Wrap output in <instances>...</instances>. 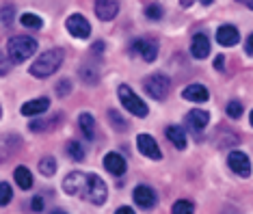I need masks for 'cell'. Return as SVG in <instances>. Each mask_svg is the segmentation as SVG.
Listing matches in <instances>:
<instances>
[{"label": "cell", "mask_w": 253, "mask_h": 214, "mask_svg": "<svg viewBox=\"0 0 253 214\" xmlns=\"http://www.w3.org/2000/svg\"><path fill=\"white\" fill-rule=\"evenodd\" d=\"M63 59H65V54H63L61 48H50L37 56L28 72H31V76H35V78H48V76H52L54 72H59Z\"/></svg>", "instance_id": "1"}, {"label": "cell", "mask_w": 253, "mask_h": 214, "mask_svg": "<svg viewBox=\"0 0 253 214\" xmlns=\"http://www.w3.org/2000/svg\"><path fill=\"white\" fill-rule=\"evenodd\" d=\"M80 197L84 201H89V204H93V206H104L106 199H108V186L100 175L87 173V175H84L83 188H80Z\"/></svg>", "instance_id": "2"}, {"label": "cell", "mask_w": 253, "mask_h": 214, "mask_svg": "<svg viewBox=\"0 0 253 214\" xmlns=\"http://www.w3.org/2000/svg\"><path fill=\"white\" fill-rule=\"evenodd\" d=\"M39 43L35 37L31 35H18V37H11L7 43V54L11 56L13 63H24L26 59H31L37 52Z\"/></svg>", "instance_id": "3"}, {"label": "cell", "mask_w": 253, "mask_h": 214, "mask_svg": "<svg viewBox=\"0 0 253 214\" xmlns=\"http://www.w3.org/2000/svg\"><path fill=\"white\" fill-rule=\"evenodd\" d=\"M117 97H119V102H122V106L128 113L134 115V117H147V113H149L147 104L132 91L130 85H119L117 86Z\"/></svg>", "instance_id": "4"}, {"label": "cell", "mask_w": 253, "mask_h": 214, "mask_svg": "<svg viewBox=\"0 0 253 214\" xmlns=\"http://www.w3.org/2000/svg\"><path fill=\"white\" fill-rule=\"evenodd\" d=\"M143 89H145V93L152 97V100L163 102V100H167V95H169V91H171V80H169V76H165V74H152V76H147L143 80Z\"/></svg>", "instance_id": "5"}, {"label": "cell", "mask_w": 253, "mask_h": 214, "mask_svg": "<svg viewBox=\"0 0 253 214\" xmlns=\"http://www.w3.org/2000/svg\"><path fill=\"white\" fill-rule=\"evenodd\" d=\"M132 199H134V204L139 206L141 210H152V208L158 204L156 190L152 186H147V184H139V186L132 190Z\"/></svg>", "instance_id": "6"}, {"label": "cell", "mask_w": 253, "mask_h": 214, "mask_svg": "<svg viewBox=\"0 0 253 214\" xmlns=\"http://www.w3.org/2000/svg\"><path fill=\"white\" fill-rule=\"evenodd\" d=\"M227 165L236 175H240V177L251 175V160L245 152H238V149H236V152H229L227 154Z\"/></svg>", "instance_id": "7"}, {"label": "cell", "mask_w": 253, "mask_h": 214, "mask_svg": "<svg viewBox=\"0 0 253 214\" xmlns=\"http://www.w3.org/2000/svg\"><path fill=\"white\" fill-rule=\"evenodd\" d=\"M130 52L132 54H141L143 61L154 63L158 56V43L154 39H134L130 45Z\"/></svg>", "instance_id": "8"}, {"label": "cell", "mask_w": 253, "mask_h": 214, "mask_svg": "<svg viewBox=\"0 0 253 214\" xmlns=\"http://www.w3.org/2000/svg\"><path fill=\"white\" fill-rule=\"evenodd\" d=\"M65 26H67V31H70V35H74L76 39H87L91 35V24L87 22V17L80 13H72L67 17Z\"/></svg>", "instance_id": "9"}, {"label": "cell", "mask_w": 253, "mask_h": 214, "mask_svg": "<svg viewBox=\"0 0 253 214\" xmlns=\"http://www.w3.org/2000/svg\"><path fill=\"white\" fill-rule=\"evenodd\" d=\"M136 147H139V152L149 160H160L163 158V152H160L156 138H154L152 134H145V132H143V134L136 136Z\"/></svg>", "instance_id": "10"}, {"label": "cell", "mask_w": 253, "mask_h": 214, "mask_svg": "<svg viewBox=\"0 0 253 214\" xmlns=\"http://www.w3.org/2000/svg\"><path fill=\"white\" fill-rule=\"evenodd\" d=\"M104 169L111 173V175L119 177V175H124V173L128 171V163H126V158H124L122 154L108 152V154L104 156Z\"/></svg>", "instance_id": "11"}, {"label": "cell", "mask_w": 253, "mask_h": 214, "mask_svg": "<svg viewBox=\"0 0 253 214\" xmlns=\"http://www.w3.org/2000/svg\"><path fill=\"white\" fill-rule=\"evenodd\" d=\"M95 15L102 22H111L119 13V0H95Z\"/></svg>", "instance_id": "12"}, {"label": "cell", "mask_w": 253, "mask_h": 214, "mask_svg": "<svg viewBox=\"0 0 253 214\" xmlns=\"http://www.w3.org/2000/svg\"><path fill=\"white\" fill-rule=\"evenodd\" d=\"M182 97H184V100H188V102L201 104V102H208L210 100V93H208V86H204L201 83H193V85L184 86Z\"/></svg>", "instance_id": "13"}, {"label": "cell", "mask_w": 253, "mask_h": 214, "mask_svg": "<svg viewBox=\"0 0 253 214\" xmlns=\"http://www.w3.org/2000/svg\"><path fill=\"white\" fill-rule=\"evenodd\" d=\"M216 42L223 45V48H232V45H236L240 42V33H238V28L232 26V24H223V26H218V31H216Z\"/></svg>", "instance_id": "14"}, {"label": "cell", "mask_w": 253, "mask_h": 214, "mask_svg": "<svg viewBox=\"0 0 253 214\" xmlns=\"http://www.w3.org/2000/svg\"><path fill=\"white\" fill-rule=\"evenodd\" d=\"M191 54L195 56V59H208V54H210V39H208V35L206 33H197L193 37V42H191Z\"/></svg>", "instance_id": "15"}, {"label": "cell", "mask_w": 253, "mask_h": 214, "mask_svg": "<svg viewBox=\"0 0 253 214\" xmlns=\"http://www.w3.org/2000/svg\"><path fill=\"white\" fill-rule=\"evenodd\" d=\"M50 108V100L48 97H35V100H28L26 104H22V115H26V117H37V115L45 113Z\"/></svg>", "instance_id": "16"}, {"label": "cell", "mask_w": 253, "mask_h": 214, "mask_svg": "<svg viewBox=\"0 0 253 214\" xmlns=\"http://www.w3.org/2000/svg\"><path fill=\"white\" fill-rule=\"evenodd\" d=\"M165 134H167L169 143H171V145H173L175 149H186L188 136H186V130H184L182 126H167Z\"/></svg>", "instance_id": "17"}, {"label": "cell", "mask_w": 253, "mask_h": 214, "mask_svg": "<svg viewBox=\"0 0 253 214\" xmlns=\"http://www.w3.org/2000/svg\"><path fill=\"white\" fill-rule=\"evenodd\" d=\"M208 121H210L208 111H201V108H193V111L186 115L188 128H191V130H197V132H201L204 128H208Z\"/></svg>", "instance_id": "18"}, {"label": "cell", "mask_w": 253, "mask_h": 214, "mask_svg": "<svg viewBox=\"0 0 253 214\" xmlns=\"http://www.w3.org/2000/svg\"><path fill=\"white\" fill-rule=\"evenodd\" d=\"M22 145V138L18 134H7V136H0V163L9 158L11 154L15 152Z\"/></svg>", "instance_id": "19"}, {"label": "cell", "mask_w": 253, "mask_h": 214, "mask_svg": "<svg viewBox=\"0 0 253 214\" xmlns=\"http://www.w3.org/2000/svg\"><path fill=\"white\" fill-rule=\"evenodd\" d=\"M84 175H87V173H83V171H72L70 175L63 180V190H65L67 195H80V188H83V184H84Z\"/></svg>", "instance_id": "20"}, {"label": "cell", "mask_w": 253, "mask_h": 214, "mask_svg": "<svg viewBox=\"0 0 253 214\" xmlns=\"http://www.w3.org/2000/svg\"><path fill=\"white\" fill-rule=\"evenodd\" d=\"M78 128L83 132V136L87 138V141H93L95 138V119L91 113H80L78 117Z\"/></svg>", "instance_id": "21"}, {"label": "cell", "mask_w": 253, "mask_h": 214, "mask_svg": "<svg viewBox=\"0 0 253 214\" xmlns=\"http://www.w3.org/2000/svg\"><path fill=\"white\" fill-rule=\"evenodd\" d=\"M13 177H15V184H18L22 190H31V188H33V173H31V169H28V167H24V165L15 167Z\"/></svg>", "instance_id": "22"}, {"label": "cell", "mask_w": 253, "mask_h": 214, "mask_svg": "<svg viewBox=\"0 0 253 214\" xmlns=\"http://www.w3.org/2000/svg\"><path fill=\"white\" fill-rule=\"evenodd\" d=\"M216 145L218 147H234V145H238L240 143V136L236 134L234 130H223V128H218L216 132Z\"/></svg>", "instance_id": "23"}, {"label": "cell", "mask_w": 253, "mask_h": 214, "mask_svg": "<svg viewBox=\"0 0 253 214\" xmlns=\"http://www.w3.org/2000/svg\"><path fill=\"white\" fill-rule=\"evenodd\" d=\"M56 167H59V163H56L54 156H43V158L39 160V173L45 177H52L56 173Z\"/></svg>", "instance_id": "24"}, {"label": "cell", "mask_w": 253, "mask_h": 214, "mask_svg": "<svg viewBox=\"0 0 253 214\" xmlns=\"http://www.w3.org/2000/svg\"><path fill=\"white\" fill-rule=\"evenodd\" d=\"M65 152H67V156H70L74 163H83L84 160V147H83V143L80 141H70L65 145Z\"/></svg>", "instance_id": "25"}, {"label": "cell", "mask_w": 253, "mask_h": 214, "mask_svg": "<svg viewBox=\"0 0 253 214\" xmlns=\"http://www.w3.org/2000/svg\"><path fill=\"white\" fill-rule=\"evenodd\" d=\"M106 117H108V121H111V126H113V128L117 130V132H126V130L130 128V124L122 117V113L115 111V108H111V111L106 113Z\"/></svg>", "instance_id": "26"}, {"label": "cell", "mask_w": 253, "mask_h": 214, "mask_svg": "<svg viewBox=\"0 0 253 214\" xmlns=\"http://www.w3.org/2000/svg\"><path fill=\"white\" fill-rule=\"evenodd\" d=\"M80 80H83L84 85H89V86H95L97 85V80H100V74H97V69L93 67H87V65H83L80 67Z\"/></svg>", "instance_id": "27"}, {"label": "cell", "mask_w": 253, "mask_h": 214, "mask_svg": "<svg viewBox=\"0 0 253 214\" xmlns=\"http://www.w3.org/2000/svg\"><path fill=\"white\" fill-rule=\"evenodd\" d=\"M20 24L26 26V28H42L43 22H42V17H39L37 13H22L20 15Z\"/></svg>", "instance_id": "28"}, {"label": "cell", "mask_w": 253, "mask_h": 214, "mask_svg": "<svg viewBox=\"0 0 253 214\" xmlns=\"http://www.w3.org/2000/svg\"><path fill=\"white\" fill-rule=\"evenodd\" d=\"M171 214H195V206L193 201L188 199H177L173 208H171Z\"/></svg>", "instance_id": "29"}, {"label": "cell", "mask_w": 253, "mask_h": 214, "mask_svg": "<svg viewBox=\"0 0 253 214\" xmlns=\"http://www.w3.org/2000/svg\"><path fill=\"white\" fill-rule=\"evenodd\" d=\"M56 117H61V115H56ZM56 117H54V119H56ZM54 119H35V121H31V124H28V130H31V132L50 130V128H52V126L56 124Z\"/></svg>", "instance_id": "30"}, {"label": "cell", "mask_w": 253, "mask_h": 214, "mask_svg": "<svg viewBox=\"0 0 253 214\" xmlns=\"http://www.w3.org/2000/svg\"><path fill=\"white\" fill-rule=\"evenodd\" d=\"M163 15H165V9L160 7L158 2H152V4H147V7H145V17H147V20L158 22V20H163Z\"/></svg>", "instance_id": "31"}, {"label": "cell", "mask_w": 253, "mask_h": 214, "mask_svg": "<svg viewBox=\"0 0 253 214\" xmlns=\"http://www.w3.org/2000/svg\"><path fill=\"white\" fill-rule=\"evenodd\" d=\"M225 111H227V115H229L232 119H240V117H243V113H245V106H243V102L232 100V102H227Z\"/></svg>", "instance_id": "32"}, {"label": "cell", "mask_w": 253, "mask_h": 214, "mask_svg": "<svg viewBox=\"0 0 253 214\" xmlns=\"http://www.w3.org/2000/svg\"><path fill=\"white\" fill-rule=\"evenodd\" d=\"M15 20V7L13 4H4L2 9H0V22H2L4 26H11Z\"/></svg>", "instance_id": "33"}, {"label": "cell", "mask_w": 253, "mask_h": 214, "mask_svg": "<svg viewBox=\"0 0 253 214\" xmlns=\"http://www.w3.org/2000/svg\"><path fill=\"white\" fill-rule=\"evenodd\" d=\"M72 89H74V85H72L70 78L59 80V83H56V86H54V91H56V95H59V97H67V95L72 93Z\"/></svg>", "instance_id": "34"}, {"label": "cell", "mask_w": 253, "mask_h": 214, "mask_svg": "<svg viewBox=\"0 0 253 214\" xmlns=\"http://www.w3.org/2000/svg\"><path fill=\"white\" fill-rule=\"evenodd\" d=\"M11 199H13V190H11V186L7 182H0V208L9 206Z\"/></svg>", "instance_id": "35"}, {"label": "cell", "mask_w": 253, "mask_h": 214, "mask_svg": "<svg viewBox=\"0 0 253 214\" xmlns=\"http://www.w3.org/2000/svg\"><path fill=\"white\" fill-rule=\"evenodd\" d=\"M11 67H13V61H11V56L7 52L0 50V76H7L11 72Z\"/></svg>", "instance_id": "36"}, {"label": "cell", "mask_w": 253, "mask_h": 214, "mask_svg": "<svg viewBox=\"0 0 253 214\" xmlns=\"http://www.w3.org/2000/svg\"><path fill=\"white\" fill-rule=\"evenodd\" d=\"M104 50H106L104 42H95L93 45H91V54H93L95 59H102V54H104Z\"/></svg>", "instance_id": "37"}, {"label": "cell", "mask_w": 253, "mask_h": 214, "mask_svg": "<svg viewBox=\"0 0 253 214\" xmlns=\"http://www.w3.org/2000/svg\"><path fill=\"white\" fill-rule=\"evenodd\" d=\"M31 210L33 212H42L43 210V197L42 195H35V197L31 199Z\"/></svg>", "instance_id": "38"}, {"label": "cell", "mask_w": 253, "mask_h": 214, "mask_svg": "<svg viewBox=\"0 0 253 214\" xmlns=\"http://www.w3.org/2000/svg\"><path fill=\"white\" fill-rule=\"evenodd\" d=\"M245 52L249 56H253V33L249 35V37H247V42H245Z\"/></svg>", "instance_id": "39"}, {"label": "cell", "mask_w": 253, "mask_h": 214, "mask_svg": "<svg viewBox=\"0 0 253 214\" xmlns=\"http://www.w3.org/2000/svg\"><path fill=\"white\" fill-rule=\"evenodd\" d=\"M223 67H225V56L218 54L214 59V69H218V72H223Z\"/></svg>", "instance_id": "40"}, {"label": "cell", "mask_w": 253, "mask_h": 214, "mask_svg": "<svg viewBox=\"0 0 253 214\" xmlns=\"http://www.w3.org/2000/svg\"><path fill=\"white\" fill-rule=\"evenodd\" d=\"M115 214H134V210H132L130 206H122V208H117V210H115Z\"/></svg>", "instance_id": "41"}, {"label": "cell", "mask_w": 253, "mask_h": 214, "mask_svg": "<svg viewBox=\"0 0 253 214\" xmlns=\"http://www.w3.org/2000/svg\"><path fill=\"white\" fill-rule=\"evenodd\" d=\"M236 2H240V4H245V7H249L253 11V0H236Z\"/></svg>", "instance_id": "42"}, {"label": "cell", "mask_w": 253, "mask_h": 214, "mask_svg": "<svg viewBox=\"0 0 253 214\" xmlns=\"http://www.w3.org/2000/svg\"><path fill=\"white\" fill-rule=\"evenodd\" d=\"M180 4H182V7H191L193 0H180Z\"/></svg>", "instance_id": "43"}, {"label": "cell", "mask_w": 253, "mask_h": 214, "mask_svg": "<svg viewBox=\"0 0 253 214\" xmlns=\"http://www.w3.org/2000/svg\"><path fill=\"white\" fill-rule=\"evenodd\" d=\"M214 2V0H201V4H206V7H208V4H212Z\"/></svg>", "instance_id": "44"}, {"label": "cell", "mask_w": 253, "mask_h": 214, "mask_svg": "<svg viewBox=\"0 0 253 214\" xmlns=\"http://www.w3.org/2000/svg\"><path fill=\"white\" fill-rule=\"evenodd\" d=\"M223 214H234V210H232V208H229V210H225V212H223Z\"/></svg>", "instance_id": "45"}, {"label": "cell", "mask_w": 253, "mask_h": 214, "mask_svg": "<svg viewBox=\"0 0 253 214\" xmlns=\"http://www.w3.org/2000/svg\"><path fill=\"white\" fill-rule=\"evenodd\" d=\"M249 121H251V126H253V111H251V115H249Z\"/></svg>", "instance_id": "46"}, {"label": "cell", "mask_w": 253, "mask_h": 214, "mask_svg": "<svg viewBox=\"0 0 253 214\" xmlns=\"http://www.w3.org/2000/svg\"><path fill=\"white\" fill-rule=\"evenodd\" d=\"M52 214H65V212H52Z\"/></svg>", "instance_id": "47"}, {"label": "cell", "mask_w": 253, "mask_h": 214, "mask_svg": "<svg viewBox=\"0 0 253 214\" xmlns=\"http://www.w3.org/2000/svg\"><path fill=\"white\" fill-rule=\"evenodd\" d=\"M0 117H2V108H0Z\"/></svg>", "instance_id": "48"}]
</instances>
